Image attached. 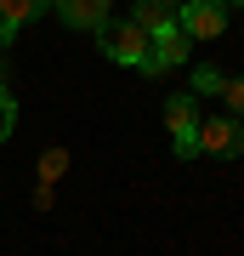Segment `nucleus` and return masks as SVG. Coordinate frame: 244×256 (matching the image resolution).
I'll use <instances>...</instances> for the list:
<instances>
[{
	"mask_svg": "<svg viewBox=\"0 0 244 256\" xmlns=\"http://www.w3.org/2000/svg\"><path fill=\"white\" fill-rule=\"evenodd\" d=\"M222 6H244V0H222Z\"/></svg>",
	"mask_w": 244,
	"mask_h": 256,
	"instance_id": "ddd939ff",
	"label": "nucleus"
},
{
	"mask_svg": "<svg viewBox=\"0 0 244 256\" xmlns=\"http://www.w3.org/2000/svg\"><path fill=\"white\" fill-rule=\"evenodd\" d=\"M17 131V97H11V86H6V74H0V142Z\"/></svg>",
	"mask_w": 244,
	"mask_h": 256,
	"instance_id": "9d476101",
	"label": "nucleus"
},
{
	"mask_svg": "<svg viewBox=\"0 0 244 256\" xmlns=\"http://www.w3.org/2000/svg\"><path fill=\"white\" fill-rule=\"evenodd\" d=\"M97 46L108 63H125V68H142V57H148V28H136L131 18H108L97 28Z\"/></svg>",
	"mask_w": 244,
	"mask_h": 256,
	"instance_id": "f257e3e1",
	"label": "nucleus"
},
{
	"mask_svg": "<svg viewBox=\"0 0 244 256\" xmlns=\"http://www.w3.org/2000/svg\"><path fill=\"white\" fill-rule=\"evenodd\" d=\"M176 12H182V0H136L131 23H136V28H148V34H159V28H171V23H176Z\"/></svg>",
	"mask_w": 244,
	"mask_h": 256,
	"instance_id": "6e6552de",
	"label": "nucleus"
},
{
	"mask_svg": "<svg viewBox=\"0 0 244 256\" xmlns=\"http://www.w3.org/2000/svg\"><path fill=\"white\" fill-rule=\"evenodd\" d=\"M165 126H171L176 160H193V154H199V97H193V92L165 97Z\"/></svg>",
	"mask_w": 244,
	"mask_h": 256,
	"instance_id": "f03ea898",
	"label": "nucleus"
},
{
	"mask_svg": "<svg viewBox=\"0 0 244 256\" xmlns=\"http://www.w3.org/2000/svg\"><path fill=\"white\" fill-rule=\"evenodd\" d=\"M108 6H114V0H51V12H57L68 28H91V34H97V28L114 18Z\"/></svg>",
	"mask_w": 244,
	"mask_h": 256,
	"instance_id": "423d86ee",
	"label": "nucleus"
},
{
	"mask_svg": "<svg viewBox=\"0 0 244 256\" xmlns=\"http://www.w3.org/2000/svg\"><path fill=\"white\" fill-rule=\"evenodd\" d=\"M63 171H68V154H63V148H51V154L40 160V176H45V182H57Z\"/></svg>",
	"mask_w": 244,
	"mask_h": 256,
	"instance_id": "f8f14e48",
	"label": "nucleus"
},
{
	"mask_svg": "<svg viewBox=\"0 0 244 256\" xmlns=\"http://www.w3.org/2000/svg\"><path fill=\"white\" fill-rule=\"evenodd\" d=\"M188 46L193 40L182 34V28H159V34H148V57H142V74H176L182 63H188Z\"/></svg>",
	"mask_w": 244,
	"mask_h": 256,
	"instance_id": "7ed1b4c3",
	"label": "nucleus"
},
{
	"mask_svg": "<svg viewBox=\"0 0 244 256\" xmlns=\"http://www.w3.org/2000/svg\"><path fill=\"white\" fill-rule=\"evenodd\" d=\"M222 97H227V114H233V120H244V74L222 86Z\"/></svg>",
	"mask_w": 244,
	"mask_h": 256,
	"instance_id": "9b49d317",
	"label": "nucleus"
},
{
	"mask_svg": "<svg viewBox=\"0 0 244 256\" xmlns=\"http://www.w3.org/2000/svg\"><path fill=\"white\" fill-rule=\"evenodd\" d=\"M199 154H216V160L244 154V120H233V114L199 120Z\"/></svg>",
	"mask_w": 244,
	"mask_h": 256,
	"instance_id": "39448f33",
	"label": "nucleus"
},
{
	"mask_svg": "<svg viewBox=\"0 0 244 256\" xmlns=\"http://www.w3.org/2000/svg\"><path fill=\"white\" fill-rule=\"evenodd\" d=\"M45 12H51V0H0V46H6L23 23L45 18Z\"/></svg>",
	"mask_w": 244,
	"mask_h": 256,
	"instance_id": "0eeeda50",
	"label": "nucleus"
},
{
	"mask_svg": "<svg viewBox=\"0 0 244 256\" xmlns=\"http://www.w3.org/2000/svg\"><path fill=\"white\" fill-rule=\"evenodd\" d=\"M176 28L188 40H216L222 28H227V6H222V0H182Z\"/></svg>",
	"mask_w": 244,
	"mask_h": 256,
	"instance_id": "20e7f679",
	"label": "nucleus"
},
{
	"mask_svg": "<svg viewBox=\"0 0 244 256\" xmlns=\"http://www.w3.org/2000/svg\"><path fill=\"white\" fill-rule=\"evenodd\" d=\"M222 86H227V80H222L216 63H199V68H193V97H216Z\"/></svg>",
	"mask_w": 244,
	"mask_h": 256,
	"instance_id": "1a4fd4ad",
	"label": "nucleus"
}]
</instances>
